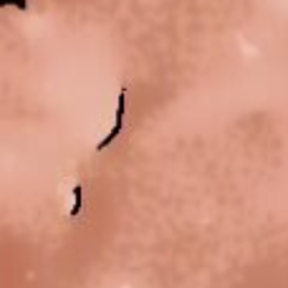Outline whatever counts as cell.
I'll use <instances>...</instances> for the list:
<instances>
[{
    "mask_svg": "<svg viewBox=\"0 0 288 288\" xmlns=\"http://www.w3.org/2000/svg\"><path fill=\"white\" fill-rule=\"evenodd\" d=\"M124 111H127V89H121V91H119V106H116V124H114V127H111V132L106 134L104 139L96 144V149H99V152H104V149L109 147V144L116 139V136L121 134V127H124Z\"/></svg>",
    "mask_w": 288,
    "mask_h": 288,
    "instance_id": "1",
    "label": "cell"
},
{
    "mask_svg": "<svg viewBox=\"0 0 288 288\" xmlns=\"http://www.w3.org/2000/svg\"><path fill=\"white\" fill-rule=\"evenodd\" d=\"M81 202H84V187L81 185H76L73 187V205H71V210H68V218H76L81 212Z\"/></svg>",
    "mask_w": 288,
    "mask_h": 288,
    "instance_id": "2",
    "label": "cell"
},
{
    "mask_svg": "<svg viewBox=\"0 0 288 288\" xmlns=\"http://www.w3.org/2000/svg\"><path fill=\"white\" fill-rule=\"evenodd\" d=\"M0 8H18V10H25L28 3H25V0H0Z\"/></svg>",
    "mask_w": 288,
    "mask_h": 288,
    "instance_id": "3",
    "label": "cell"
}]
</instances>
